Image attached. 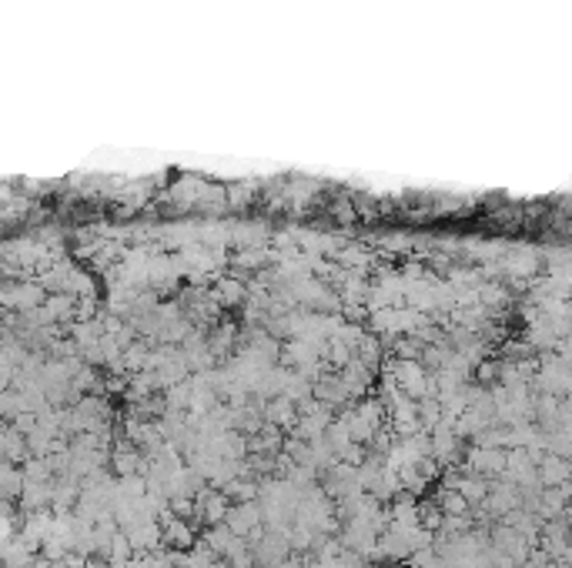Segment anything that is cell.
Returning <instances> with one entry per match:
<instances>
[{
	"label": "cell",
	"mask_w": 572,
	"mask_h": 568,
	"mask_svg": "<svg viewBox=\"0 0 572 568\" xmlns=\"http://www.w3.org/2000/svg\"><path fill=\"white\" fill-rule=\"evenodd\" d=\"M569 471H572V461L562 459V455H542L539 459V481L542 488H556V485H566L569 481Z\"/></svg>",
	"instance_id": "cell-1"
},
{
	"label": "cell",
	"mask_w": 572,
	"mask_h": 568,
	"mask_svg": "<svg viewBox=\"0 0 572 568\" xmlns=\"http://www.w3.org/2000/svg\"><path fill=\"white\" fill-rule=\"evenodd\" d=\"M232 512V505H228V495L224 492H201L198 495V515L205 522L211 525H221Z\"/></svg>",
	"instance_id": "cell-2"
}]
</instances>
